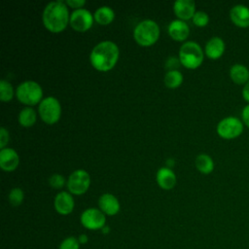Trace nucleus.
Returning a JSON list of instances; mask_svg holds the SVG:
<instances>
[{
	"label": "nucleus",
	"instance_id": "obj_21",
	"mask_svg": "<svg viewBox=\"0 0 249 249\" xmlns=\"http://www.w3.org/2000/svg\"><path fill=\"white\" fill-rule=\"evenodd\" d=\"M196 167L203 174H209L214 169V161L207 154H199L196 156L195 160Z\"/></svg>",
	"mask_w": 249,
	"mask_h": 249
},
{
	"label": "nucleus",
	"instance_id": "obj_28",
	"mask_svg": "<svg viewBox=\"0 0 249 249\" xmlns=\"http://www.w3.org/2000/svg\"><path fill=\"white\" fill-rule=\"evenodd\" d=\"M49 183H50L51 187H53L54 189H60L63 187V185L65 183V179L62 175L55 173V174H53L49 178Z\"/></svg>",
	"mask_w": 249,
	"mask_h": 249
},
{
	"label": "nucleus",
	"instance_id": "obj_16",
	"mask_svg": "<svg viewBox=\"0 0 249 249\" xmlns=\"http://www.w3.org/2000/svg\"><path fill=\"white\" fill-rule=\"evenodd\" d=\"M167 30L169 36L175 41H184L190 33L189 25L182 19H174L170 21Z\"/></svg>",
	"mask_w": 249,
	"mask_h": 249
},
{
	"label": "nucleus",
	"instance_id": "obj_10",
	"mask_svg": "<svg viewBox=\"0 0 249 249\" xmlns=\"http://www.w3.org/2000/svg\"><path fill=\"white\" fill-rule=\"evenodd\" d=\"M93 18V16L89 10L81 8L72 12L69 21L73 29L79 32H85L91 27Z\"/></svg>",
	"mask_w": 249,
	"mask_h": 249
},
{
	"label": "nucleus",
	"instance_id": "obj_9",
	"mask_svg": "<svg viewBox=\"0 0 249 249\" xmlns=\"http://www.w3.org/2000/svg\"><path fill=\"white\" fill-rule=\"evenodd\" d=\"M80 221L84 228L90 231H96L102 230V228L105 227L106 217L99 208L90 207L82 212Z\"/></svg>",
	"mask_w": 249,
	"mask_h": 249
},
{
	"label": "nucleus",
	"instance_id": "obj_30",
	"mask_svg": "<svg viewBox=\"0 0 249 249\" xmlns=\"http://www.w3.org/2000/svg\"><path fill=\"white\" fill-rule=\"evenodd\" d=\"M65 3L71 8H74L77 10V9H81L86 4V1L85 0H66Z\"/></svg>",
	"mask_w": 249,
	"mask_h": 249
},
{
	"label": "nucleus",
	"instance_id": "obj_4",
	"mask_svg": "<svg viewBox=\"0 0 249 249\" xmlns=\"http://www.w3.org/2000/svg\"><path fill=\"white\" fill-rule=\"evenodd\" d=\"M179 60L187 68L195 69L203 61L201 47L194 41L185 42L179 49Z\"/></svg>",
	"mask_w": 249,
	"mask_h": 249
},
{
	"label": "nucleus",
	"instance_id": "obj_7",
	"mask_svg": "<svg viewBox=\"0 0 249 249\" xmlns=\"http://www.w3.org/2000/svg\"><path fill=\"white\" fill-rule=\"evenodd\" d=\"M244 124L235 117H226L217 124V133L224 139H233L243 132Z\"/></svg>",
	"mask_w": 249,
	"mask_h": 249
},
{
	"label": "nucleus",
	"instance_id": "obj_3",
	"mask_svg": "<svg viewBox=\"0 0 249 249\" xmlns=\"http://www.w3.org/2000/svg\"><path fill=\"white\" fill-rule=\"evenodd\" d=\"M160 36V27L152 19H144L136 24L133 30L135 41L141 46H151L157 42Z\"/></svg>",
	"mask_w": 249,
	"mask_h": 249
},
{
	"label": "nucleus",
	"instance_id": "obj_29",
	"mask_svg": "<svg viewBox=\"0 0 249 249\" xmlns=\"http://www.w3.org/2000/svg\"><path fill=\"white\" fill-rule=\"evenodd\" d=\"M9 141V131L5 127L0 128V148L4 149Z\"/></svg>",
	"mask_w": 249,
	"mask_h": 249
},
{
	"label": "nucleus",
	"instance_id": "obj_14",
	"mask_svg": "<svg viewBox=\"0 0 249 249\" xmlns=\"http://www.w3.org/2000/svg\"><path fill=\"white\" fill-rule=\"evenodd\" d=\"M18 155L12 148H4L0 151V166L5 171H13L18 165Z\"/></svg>",
	"mask_w": 249,
	"mask_h": 249
},
{
	"label": "nucleus",
	"instance_id": "obj_31",
	"mask_svg": "<svg viewBox=\"0 0 249 249\" xmlns=\"http://www.w3.org/2000/svg\"><path fill=\"white\" fill-rule=\"evenodd\" d=\"M241 118H242V123L247 127H249V103L242 109Z\"/></svg>",
	"mask_w": 249,
	"mask_h": 249
},
{
	"label": "nucleus",
	"instance_id": "obj_6",
	"mask_svg": "<svg viewBox=\"0 0 249 249\" xmlns=\"http://www.w3.org/2000/svg\"><path fill=\"white\" fill-rule=\"evenodd\" d=\"M38 111L41 119L45 123L49 124H54L58 121L60 117V103L55 97L48 96L41 100V102L39 103Z\"/></svg>",
	"mask_w": 249,
	"mask_h": 249
},
{
	"label": "nucleus",
	"instance_id": "obj_26",
	"mask_svg": "<svg viewBox=\"0 0 249 249\" xmlns=\"http://www.w3.org/2000/svg\"><path fill=\"white\" fill-rule=\"evenodd\" d=\"M80 242L75 236H67L59 244L58 249H80Z\"/></svg>",
	"mask_w": 249,
	"mask_h": 249
},
{
	"label": "nucleus",
	"instance_id": "obj_20",
	"mask_svg": "<svg viewBox=\"0 0 249 249\" xmlns=\"http://www.w3.org/2000/svg\"><path fill=\"white\" fill-rule=\"evenodd\" d=\"M93 18L97 23L107 25L113 21L115 18V13L111 7L101 6L95 10Z\"/></svg>",
	"mask_w": 249,
	"mask_h": 249
},
{
	"label": "nucleus",
	"instance_id": "obj_5",
	"mask_svg": "<svg viewBox=\"0 0 249 249\" xmlns=\"http://www.w3.org/2000/svg\"><path fill=\"white\" fill-rule=\"evenodd\" d=\"M16 95L21 103L31 106L37 104L39 101L41 102L43 90L37 82L24 81L18 86Z\"/></svg>",
	"mask_w": 249,
	"mask_h": 249
},
{
	"label": "nucleus",
	"instance_id": "obj_33",
	"mask_svg": "<svg viewBox=\"0 0 249 249\" xmlns=\"http://www.w3.org/2000/svg\"><path fill=\"white\" fill-rule=\"evenodd\" d=\"M242 97L245 101L249 103V81L244 85L242 89Z\"/></svg>",
	"mask_w": 249,
	"mask_h": 249
},
{
	"label": "nucleus",
	"instance_id": "obj_27",
	"mask_svg": "<svg viewBox=\"0 0 249 249\" xmlns=\"http://www.w3.org/2000/svg\"><path fill=\"white\" fill-rule=\"evenodd\" d=\"M193 22L199 27H203L209 22V16L203 11H197L193 17Z\"/></svg>",
	"mask_w": 249,
	"mask_h": 249
},
{
	"label": "nucleus",
	"instance_id": "obj_18",
	"mask_svg": "<svg viewBox=\"0 0 249 249\" xmlns=\"http://www.w3.org/2000/svg\"><path fill=\"white\" fill-rule=\"evenodd\" d=\"M156 180L159 186L163 190H170L176 184V176L168 167H160L156 173Z\"/></svg>",
	"mask_w": 249,
	"mask_h": 249
},
{
	"label": "nucleus",
	"instance_id": "obj_17",
	"mask_svg": "<svg viewBox=\"0 0 249 249\" xmlns=\"http://www.w3.org/2000/svg\"><path fill=\"white\" fill-rule=\"evenodd\" d=\"M225 49L226 45L224 40L218 36H215L207 41V43L205 44L204 52L207 57L211 59H218L223 55Z\"/></svg>",
	"mask_w": 249,
	"mask_h": 249
},
{
	"label": "nucleus",
	"instance_id": "obj_25",
	"mask_svg": "<svg viewBox=\"0 0 249 249\" xmlns=\"http://www.w3.org/2000/svg\"><path fill=\"white\" fill-rule=\"evenodd\" d=\"M23 197H24V194H23V191L20 189V188H13L11 190V192L9 193V196H8V198H9V201L10 203L13 205V206H18L21 204L22 200H23Z\"/></svg>",
	"mask_w": 249,
	"mask_h": 249
},
{
	"label": "nucleus",
	"instance_id": "obj_35",
	"mask_svg": "<svg viewBox=\"0 0 249 249\" xmlns=\"http://www.w3.org/2000/svg\"><path fill=\"white\" fill-rule=\"evenodd\" d=\"M109 231H110V228L109 227H103L102 228V230H101V231L103 232V233H107V232H109Z\"/></svg>",
	"mask_w": 249,
	"mask_h": 249
},
{
	"label": "nucleus",
	"instance_id": "obj_11",
	"mask_svg": "<svg viewBox=\"0 0 249 249\" xmlns=\"http://www.w3.org/2000/svg\"><path fill=\"white\" fill-rule=\"evenodd\" d=\"M54 209L61 215H68L74 209V199L70 193L62 191L59 192L53 200Z\"/></svg>",
	"mask_w": 249,
	"mask_h": 249
},
{
	"label": "nucleus",
	"instance_id": "obj_34",
	"mask_svg": "<svg viewBox=\"0 0 249 249\" xmlns=\"http://www.w3.org/2000/svg\"><path fill=\"white\" fill-rule=\"evenodd\" d=\"M78 240H79V242H80V244L82 245V244H86L88 241H89V238H88V235L87 234H80L79 236H78Z\"/></svg>",
	"mask_w": 249,
	"mask_h": 249
},
{
	"label": "nucleus",
	"instance_id": "obj_8",
	"mask_svg": "<svg viewBox=\"0 0 249 249\" xmlns=\"http://www.w3.org/2000/svg\"><path fill=\"white\" fill-rule=\"evenodd\" d=\"M90 184L89 174L84 169L74 170L68 177L66 185L70 194L83 195L86 193Z\"/></svg>",
	"mask_w": 249,
	"mask_h": 249
},
{
	"label": "nucleus",
	"instance_id": "obj_12",
	"mask_svg": "<svg viewBox=\"0 0 249 249\" xmlns=\"http://www.w3.org/2000/svg\"><path fill=\"white\" fill-rule=\"evenodd\" d=\"M98 206H99V209L105 215H108V216L116 215L121 208L118 198L110 193H105L99 196Z\"/></svg>",
	"mask_w": 249,
	"mask_h": 249
},
{
	"label": "nucleus",
	"instance_id": "obj_23",
	"mask_svg": "<svg viewBox=\"0 0 249 249\" xmlns=\"http://www.w3.org/2000/svg\"><path fill=\"white\" fill-rule=\"evenodd\" d=\"M163 82L169 89L178 88L183 82V75L179 70H168L164 75Z\"/></svg>",
	"mask_w": 249,
	"mask_h": 249
},
{
	"label": "nucleus",
	"instance_id": "obj_2",
	"mask_svg": "<svg viewBox=\"0 0 249 249\" xmlns=\"http://www.w3.org/2000/svg\"><path fill=\"white\" fill-rule=\"evenodd\" d=\"M70 19L66 4L60 0L52 1L45 7L42 15V20L45 27L53 33L62 31Z\"/></svg>",
	"mask_w": 249,
	"mask_h": 249
},
{
	"label": "nucleus",
	"instance_id": "obj_19",
	"mask_svg": "<svg viewBox=\"0 0 249 249\" xmlns=\"http://www.w3.org/2000/svg\"><path fill=\"white\" fill-rule=\"evenodd\" d=\"M231 81L237 85H245L249 81V69L240 63L233 64L230 69Z\"/></svg>",
	"mask_w": 249,
	"mask_h": 249
},
{
	"label": "nucleus",
	"instance_id": "obj_24",
	"mask_svg": "<svg viewBox=\"0 0 249 249\" xmlns=\"http://www.w3.org/2000/svg\"><path fill=\"white\" fill-rule=\"evenodd\" d=\"M14 96V89L11 83L6 80L0 81V99L3 102L10 101Z\"/></svg>",
	"mask_w": 249,
	"mask_h": 249
},
{
	"label": "nucleus",
	"instance_id": "obj_13",
	"mask_svg": "<svg viewBox=\"0 0 249 249\" xmlns=\"http://www.w3.org/2000/svg\"><path fill=\"white\" fill-rule=\"evenodd\" d=\"M232 23L240 28L249 27V8L244 5H235L230 11Z\"/></svg>",
	"mask_w": 249,
	"mask_h": 249
},
{
	"label": "nucleus",
	"instance_id": "obj_22",
	"mask_svg": "<svg viewBox=\"0 0 249 249\" xmlns=\"http://www.w3.org/2000/svg\"><path fill=\"white\" fill-rule=\"evenodd\" d=\"M36 122V112L31 107H24L18 114V123L20 125L29 127Z\"/></svg>",
	"mask_w": 249,
	"mask_h": 249
},
{
	"label": "nucleus",
	"instance_id": "obj_15",
	"mask_svg": "<svg viewBox=\"0 0 249 249\" xmlns=\"http://www.w3.org/2000/svg\"><path fill=\"white\" fill-rule=\"evenodd\" d=\"M175 15L179 19L193 18L196 13V4L193 0H176L173 5Z\"/></svg>",
	"mask_w": 249,
	"mask_h": 249
},
{
	"label": "nucleus",
	"instance_id": "obj_32",
	"mask_svg": "<svg viewBox=\"0 0 249 249\" xmlns=\"http://www.w3.org/2000/svg\"><path fill=\"white\" fill-rule=\"evenodd\" d=\"M179 59L175 58V57H169L167 60H166V64L165 66L169 69V70H176L175 68L178 66L179 64Z\"/></svg>",
	"mask_w": 249,
	"mask_h": 249
},
{
	"label": "nucleus",
	"instance_id": "obj_1",
	"mask_svg": "<svg viewBox=\"0 0 249 249\" xmlns=\"http://www.w3.org/2000/svg\"><path fill=\"white\" fill-rule=\"evenodd\" d=\"M119 53L118 46L112 41L105 40L93 47L89 54V60L95 69L105 72L115 66Z\"/></svg>",
	"mask_w": 249,
	"mask_h": 249
}]
</instances>
